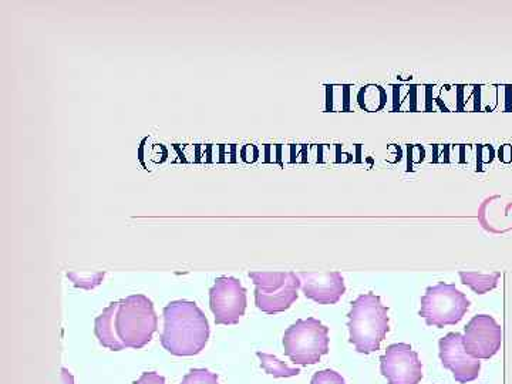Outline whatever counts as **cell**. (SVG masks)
<instances>
[{"mask_svg": "<svg viewBox=\"0 0 512 384\" xmlns=\"http://www.w3.org/2000/svg\"><path fill=\"white\" fill-rule=\"evenodd\" d=\"M329 328L315 318L299 319L286 329L284 353L292 363L311 366L329 353Z\"/></svg>", "mask_w": 512, "mask_h": 384, "instance_id": "4", "label": "cell"}, {"mask_svg": "<svg viewBox=\"0 0 512 384\" xmlns=\"http://www.w3.org/2000/svg\"><path fill=\"white\" fill-rule=\"evenodd\" d=\"M470 305L467 296L458 291L456 285L440 282L427 288L421 298L419 315L426 320L427 325L441 329L461 322Z\"/></svg>", "mask_w": 512, "mask_h": 384, "instance_id": "6", "label": "cell"}, {"mask_svg": "<svg viewBox=\"0 0 512 384\" xmlns=\"http://www.w3.org/2000/svg\"><path fill=\"white\" fill-rule=\"evenodd\" d=\"M180 384H221L217 373H212L207 369H192L190 373L184 376Z\"/></svg>", "mask_w": 512, "mask_h": 384, "instance_id": "17", "label": "cell"}, {"mask_svg": "<svg viewBox=\"0 0 512 384\" xmlns=\"http://www.w3.org/2000/svg\"><path fill=\"white\" fill-rule=\"evenodd\" d=\"M500 160L504 163H511L512 161V146H505L500 150Z\"/></svg>", "mask_w": 512, "mask_h": 384, "instance_id": "22", "label": "cell"}, {"mask_svg": "<svg viewBox=\"0 0 512 384\" xmlns=\"http://www.w3.org/2000/svg\"><path fill=\"white\" fill-rule=\"evenodd\" d=\"M311 384H348L345 377L335 370L325 369L313 375Z\"/></svg>", "mask_w": 512, "mask_h": 384, "instance_id": "18", "label": "cell"}, {"mask_svg": "<svg viewBox=\"0 0 512 384\" xmlns=\"http://www.w3.org/2000/svg\"><path fill=\"white\" fill-rule=\"evenodd\" d=\"M463 343L468 355L474 359H491L503 345V329L493 316H474L466 326Z\"/></svg>", "mask_w": 512, "mask_h": 384, "instance_id": "9", "label": "cell"}, {"mask_svg": "<svg viewBox=\"0 0 512 384\" xmlns=\"http://www.w3.org/2000/svg\"><path fill=\"white\" fill-rule=\"evenodd\" d=\"M478 153H485L483 154V157L478 158L480 164H488L494 160V148L491 146L478 147Z\"/></svg>", "mask_w": 512, "mask_h": 384, "instance_id": "20", "label": "cell"}, {"mask_svg": "<svg viewBox=\"0 0 512 384\" xmlns=\"http://www.w3.org/2000/svg\"><path fill=\"white\" fill-rule=\"evenodd\" d=\"M350 343L359 353L377 352L390 330L389 309L380 296L369 292L357 296L349 315Z\"/></svg>", "mask_w": 512, "mask_h": 384, "instance_id": "2", "label": "cell"}, {"mask_svg": "<svg viewBox=\"0 0 512 384\" xmlns=\"http://www.w3.org/2000/svg\"><path fill=\"white\" fill-rule=\"evenodd\" d=\"M116 308L117 302L110 303L103 313L94 320V333H96L100 345L103 348L113 350V352L126 349V346L121 343L119 336H117L116 326H114Z\"/></svg>", "mask_w": 512, "mask_h": 384, "instance_id": "12", "label": "cell"}, {"mask_svg": "<svg viewBox=\"0 0 512 384\" xmlns=\"http://www.w3.org/2000/svg\"><path fill=\"white\" fill-rule=\"evenodd\" d=\"M210 308L217 325H237L247 311V289L234 276H221L210 289Z\"/></svg>", "mask_w": 512, "mask_h": 384, "instance_id": "7", "label": "cell"}, {"mask_svg": "<svg viewBox=\"0 0 512 384\" xmlns=\"http://www.w3.org/2000/svg\"><path fill=\"white\" fill-rule=\"evenodd\" d=\"M106 272H96V274H83V272H67V278L73 282L76 288L84 291H92L103 282Z\"/></svg>", "mask_w": 512, "mask_h": 384, "instance_id": "16", "label": "cell"}, {"mask_svg": "<svg viewBox=\"0 0 512 384\" xmlns=\"http://www.w3.org/2000/svg\"><path fill=\"white\" fill-rule=\"evenodd\" d=\"M500 276V272H495V274L491 275L478 274V272H460L461 282H463L464 285L470 286L478 295H484V293L497 288Z\"/></svg>", "mask_w": 512, "mask_h": 384, "instance_id": "13", "label": "cell"}, {"mask_svg": "<svg viewBox=\"0 0 512 384\" xmlns=\"http://www.w3.org/2000/svg\"><path fill=\"white\" fill-rule=\"evenodd\" d=\"M302 292L319 305H335L345 295L346 285L340 272H299Z\"/></svg>", "mask_w": 512, "mask_h": 384, "instance_id": "11", "label": "cell"}, {"mask_svg": "<svg viewBox=\"0 0 512 384\" xmlns=\"http://www.w3.org/2000/svg\"><path fill=\"white\" fill-rule=\"evenodd\" d=\"M256 356L261 360V367L265 370L268 375L276 377V379H281V377H293L298 376L301 373L299 369H293V367H289L285 365L284 362L278 359V357L274 355H268V353L258 352Z\"/></svg>", "mask_w": 512, "mask_h": 384, "instance_id": "14", "label": "cell"}, {"mask_svg": "<svg viewBox=\"0 0 512 384\" xmlns=\"http://www.w3.org/2000/svg\"><path fill=\"white\" fill-rule=\"evenodd\" d=\"M387 94L384 92L383 87L380 86H367L363 87L357 94V101L360 107L369 111L382 110L386 104Z\"/></svg>", "mask_w": 512, "mask_h": 384, "instance_id": "15", "label": "cell"}, {"mask_svg": "<svg viewBox=\"0 0 512 384\" xmlns=\"http://www.w3.org/2000/svg\"><path fill=\"white\" fill-rule=\"evenodd\" d=\"M255 284V303L259 311L276 315L288 311L298 301L301 279L295 272H249Z\"/></svg>", "mask_w": 512, "mask_h": 384, "instance_id": "5", "label": "cell"}, {"mask_svg": "<svg viewBox=\"0 0 512 384\" xmlns=\"http://www.w3.org/2000/svg\"><path fill=\"white\" fill-rule=\"evenodd\" d=\"M439 348L441 363L446 369L453 372L456 382L470 383L480 375L481 362L468 355L464 349L461 333H448L447 336L440 339Z\"/></svg>", "mask_w": 512, "mask_h": 384, "instance_id": "10", "label": "cell"}, {"mask_svg": "<svg viewBox=\"0 0 512 384\" xmlns=\"http://www.w3.org/2000/svg\"><path fill=\"white\" fill-rule=\"evenodd\" d=\"M117 336L126 349H141L153 339L158 316L153 302L146 295H131L117 302L114 313Z\"/></svg>", "mask_w": 512, "mask_h": 384, "instance_id": "3", "label": "cell"}, {"mask_svg": "<svg viewBox=\"0 0 512 384\" xmlns=\"http://www.w3.org/2000/svg\"><path fill=\"white\" fill-rule=\"evenodd\" d=\"M164 329L161 345L174 356L188 357L201 353L210 339V323L197 303L174 301L163 311Z\"/></svg>", "mask_w": 512, "mask_h": 384, "instance_id": "1", "label": "cell"}, {"mask_svg": "<svg viewBox=\"0 0 512 384\" xmlns=\"http://www.w3.org/2000/svg\"><path fill=\"white\" fill-rule=\"evenodd\" d=\"M380 370L389 384H419L423 365L419 353L407 343H394L380 357Z\"/></svg>", "mask_w": 512, "mask_h": 384, "instance_id": "8", "label": "cell"}, {"mask_svg": "<svg viewBox=\"0 0 512 384\" xmlns=\"http://www.w3.org/2000/svg\"><path fill=\"white\" fill-rule=\"evenodd\" d=\"M60 384H74V377L66 367H62L60 370Z\"/></svg>", "mask_w": 512, "mask_h": 384, "instance_id": "21", "label": "cell"}, {"mask_svg": "<svg viewBox=\"0 0 512 384\" xmlns=\"http://www.w3.org/2000/svg\"><path fill=\"white\" fill-rule=\"evenodd\" d=\"M134 384H167L165 383V377L158 375L156 372H147L143 373V375L140 376V379L137 380V382H134Z\"/></svg>", "mask_w": 512, "mask_h": 384, "instance_id": "19", "label": "cell"}]
</instances>
